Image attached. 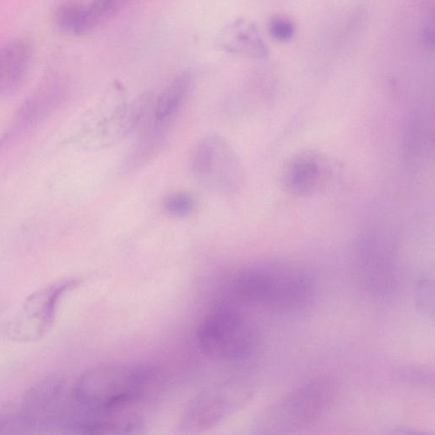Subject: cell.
Returning a JSON list of instances; mask_svg holds the SVG:
<instances>
[{
  "label": "cell",
  "mask_w": 435,
  "mask_h": 435,
  "mask_svg": "<svg viewBox=\"0 0 435 435\" xmlns=\"http://www.w3.org/2000/svg\"><path fill=\"white\" fill-rule=\"evenodd\" d=\"M252 384L235 381L208 388L189 404L182 418L181 429L188 432L213 428L234 414L251 399Z\"/></svg>",
  "instance_id": "ba28073f"
},
{
  "label": "cell",
  "mask_w": 435,
  "mask_h": 435,
  "mask_svg": "<svg viewBox=\"0 0 435 435\" xmlns=\"http://www.w3.org/2000/svg\"><path fill=\"white\" fill-rule=\"evenodd\" d=\"M321 176V168L317 159L301 158L291 165L286 181L293 192L305 193L316 185Z\"/></svg>",
  "instance_id": "2e32d148"
},
{
  "label": "cell",
  "mask_w": 435,
  "mask_h": 435,
  "mask_svg": "<svg viewBox=\"0 0 435 435\" xmlns=\"http://www.w3.org/2000/svg\"><path fill=\"white\" fill-rule=\"evenodd\" d=\"M151 100L153 95L146 92L129 103L119 105L110 114L85 128L79 141L92 147L107 146L121 141L145 116Z\"/></svg>",
  "instance_id": "30bf717a"
},
{
  "label": "cell",
  "mask_w": 435,
  "mask_h": 435,
  "mask_svg": "<svg viewBox=\"0 0 435 435\" xmlns=\"http://www.w3.org/2000/svg\"><path fill=\"white\" fill-rule=\"evenodd\" d=\"M72 387L63 376L52 375L38 381L23 399L21 421L26 428L64 430Z\"/></svg>",
  "instance_id": "52a82bcc"
},
{
  "label": "cell",
  "mask_w": 435,
  "mask_h": 435,
  "mask_svg": "<svg viewBox=\"0 0 435 435\" xmlns=\"http://www.w3.org/2000/svg\"><path fill=\"white\" fill-rule=\"evenodd\" d=\"M316 281L305 268L270 261L254 264L236 272L225 287V299L240 305L292 312L310 304Z\"/></svg>",
  "instance_id": "7a4b0ae2"
},
{
  "label": "cell",
  "mask_w": 435,
  "mask_h": 435,
  "mask_svg": "<svg viewBox=\"0 0 435 435\" xmlns=\"http://www.w3.org/2000/svg\"><path fill=\"white\" fill-rule=\"evenodd\" d=\"M68 98V84L59 77H50L27 96L17 109L10 129V139L26 133L46 121Z\"/></svg>",
  "instance_id": "9c48e42d"
},
{
  "label": "cell",
  "mask_w": 435,
  "mask_h": 435,
  "mask_svg": "<svg viewBox=\"0 0 435 435\" xmlns=\"http://www.w3.org/2000/svg\"><path fill=\"white\" fill-rule=\"evenodd\" d=\"M403 379L420 386H434V374L428 369L406 367L401 372Z\"/></svg>",
  "instance_id": "44dd1931"
},
{
  "label": "cell",
  "mask_w": 435,
  "mask_h": 435,
  "mask_svg": "<svg viewBox=\"0 0 435 435\" xmlns=\"http://www.w3.org/2000/svg\"><path fill=\"white\" fill-rule=\"evenodd\" d=\"M336 390L335 383L329 376L305 381L259 415L254 432L287 434L312 428L331 409Z\"/></svg>",
  "instance_id": "3957f363"
},
{
  "label": "cell",
  "mask_w": 435,
  "mask_h": 435,
  "mask_svg": "<svg viewBox=\"0 0 435 435\" xmlns=\"http://www.w3.org/2000/svg\"><path fill=\"white\" fill-rule=\"evenodd\" d=\"M10 141L9 135H7L6 132L5 134L0 135V149Z\"/></svg>",
  "instance_id": "7402d4cb"
},
{
  "label": "cell",
  "mask_w": 435,
  "mask_h": 435,
  "mask_svg": "<svg viewBox=\"0 0 435 435\" xmlns=\"http://www.w3.org/2000/svg\"><path fill=\"white\" fill-rule=\"evenodd\" d=\"M131 0H93L89 3V7L96 26L114 17Z\"/></svg>",
  "instance_id": "ac0fdd59"
},
{
  "label": "cell",
  "mask_w": 435,
  "mask_h": 435,
  "mask_svg": "<svg viewBox=\"0 0 435 435\" xmlns=\"http://www.w3.org/2000/svg\"><path fill=\"white\" fill-rule=\"evenodd\" d=\"M268 31L274 40L286 43L293 40L296 33V25L290 18L277 15L270 19Z\"/></svg>",
  "instance_id": "d6986e66"
},
{
  "label": "cell",
  "mask_w": 435,
  "mask_h": 435,
  "mask_svg": "<svg viewBox=\"0 0 435 435\" xmlns=\"http://www.w3.org/2000/svg\"><path fill=\"white\" fill-rule=\"evenodd\" d=\"M190 169L204 188L222 196L238 192L244 181L238 155L227 139L218 134L204 136L193 147Z\"/></svg>",
  "instance_id": "5b68a950"
},
{
  "label": "cell",
  "mask_w": 435,
  "mask_h": 435,
  "mask_svg": "<svg viewBox=\"0 0 435 435\" xmlns=\"http://www.w3.org/2000/svg\"><path fill=\"white\" fill-rule=\"evenodd\" d=\"M192 84V77L188 72H181L174 77L155 103V118L173 120L188 96Z\"/></svg>",
  "instance_id": "9a60e30c"
},
{
  "label": "cell",
  "mask_w": 435,
  "mask_h": 435,
  "mask_svg": "<svg viewBox=\"0 0 435 435\" xmlns=\"http://www.w3.org/2000/svg\"><path fill=\"white\" fill-rule=\"evenodd\" d=\"M173 120L155 118L144 127L142 133L123 158L120 171L123 174L135 172L150 162L161 151L168 136Z\"/></svg>",
  "instance_id": "7c38bea8"
},
{
  "label": "cell",
  "mask_w": 435,
  "mask_h": 435,
  "mask_svg": "<svg viewBox=\"0 0 435 435\" xmlns=\"http://www.w3.org/2000/svg\"><path fill=\"white\" fill-rule=\"evenodd\" d=\"M33 56V46L24 38L8 42L0 48V97L13 95L22 86Z\"/></svg>",
  "instance_id": "8fae6325"
},
{
  "label": "cell",
  "mask_w": 435,
  "mask_h": 435,
  "mask_svg": "<svg viewBox=\"0 0 435 435\" xmlns=\"http://www.w3.org/2000/svg\"><path fill=\"white\" fill-rule=\"evenodd\" d=\"M415 298L419 308L423 312L434 314V287L432 279L423 277L415 287Z\"/></svg>",
  "instance_id": "ffe728a7"
},
{
  "label": "cell",
  "mask_w": 435,
  "mask_h": 435,
  "mask_svg": "<svg viewBox=\"0 0 435 435\" xmlns=\"http://www.w3.org/2000/svg\"><path fill=\"white\" fill-rule=\"evenodd\" d=\"M156 381L153 368L112 364L89 369L72 387L65 431L106 434L112 415L129 411L148 395Z\"/></svg>",
  "instance_id": "6da1fadb"
},
{
  "label": "cell",
  "mask_w": 435,
  "mask_h": 435,
  "mask_svg": "<svg viewBox=\"0 0 435 435\" xmlns=\"http://www.w3.org/2000/svg\"><path fill=\"white\" fill-rule=\"evenodd\" d=\"M219 44L225 52L244 58L260 59L268 54L265 41L254 22L240 19L221 31Z\"/></svg>",
  "instance_id": "4fadbf2b"
},
{
  "label": "cell",
  "mask_w": 435,
  "mask_h": 435,
  "mask_svg": "<svg viewBox=\"0 0 435 435\" xmlns=\"http://www.w3.org/2000/svg\"><path fill=\"white\" fill-rule=\"evenodd\" d=\"M196 206L195 197L188 192L171 193L162 201V209L166 215L178 219L192 215Z\"/></svg>",
  "instance_id": "e0dca14e"
},
{
  "label": "cell",
  "mask_w": 435,
  "mask_h": 435,
  "mask_svg": "<svg viewBox=\"0 0 435 435\" xmlns=\"http://www.w3.org/2000/svg\"><path fill=\"white\" fill-rule=\"evenodd\" d=\"M77 285L76 279L61 280L30 295L8 324L7 335L22 343L42 339L53 328L61 299Z\"/></svg>",
  "instance_id": "8992f818"
},
{
  "label": "cell",
  "mask_w": 435,
  "mask_h": 435,
  "mask_svg": "<svg viewBox=\"0 0 435 435\" xmlns=\"http://www.w3.org/2000/svg\"><path fill=\"white\" fill-rule=\"evenodd\" d=\"M197 341L201 351L213 359L240 361L255 352L259 332L242 306L222 298L200 322Z\"/></svg>",
  "instance_id": "277c9868"
},
{
  "label": "cell",
  "mask_w": 435,
  "mask_h": 435,
  "mask_svg": "<svg viewBox=\"0 0 435 435\" xmlns=\"http://www.w3.org/2000/svg\"><path fill=\"white\" fill-rule=\"evenodd\" d=\"M54 22L62 32L76 36L91 33L96 27L89 3L75 1L62 3L54 13Z\"/></svg>",
  "instance_id": "5bb4252c"
}]
</instances>
